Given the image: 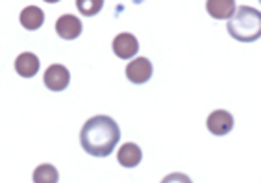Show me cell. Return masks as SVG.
<instances>
[{
	"mask_svg": "<svg viewBox=\"0 0 261 183\" xmlns=\"http://www.w3.org/2000/svg\"><path fill=\"white\" fill-rule=\"evenodd\" d=\"M121 141V128L111 117H91L80 132V144L93 158H108Z\"/></svg>",
	"mask_w": 261,
	"mask_h": 183,
	"instance_id": "cell-1",
	"label": "cell"
},
{
	"mask_svg": "<svg viewBox=\"0 0 261 183\" xmlns=\"http://www.w3.org/2000/svg\"><path fill=\"white\" fill-rule=\"evenodd\" d=\"M228 34L241 43H252L261 37V13L256 8L241 6L228 20Z\"/></svg>",
	"mask_w": 261,
	"mask_h": 183,
	"instance_id": "cell-2",
	"label": "cell"
},
{
	"mask_svg": "<svg viewBox=\"0 0 261 183\" xmlns=\"http://www.w3.org/2000/svg\"><path fill=\"white\" fill-rule=\"evenodd\" d=\"M43 80H45L46 89L54 91V93H61V91H65L67 87H69L70 72H69L67 67H63V65L54 63L45 70Z\"/></svg>",
	"mask_w": 261,
	"mask_h": 183,
	"instance_id": "cell-3",
	"label": "cell"
},
{
	"mask_svg": "<svg viewBox=\"0 0 261 183\" xmlns=\"http://www.w3.org/2000/svg\"><path fill=\"white\" fill-rule=\"evenodd\" d=\"M152 61L146 58H136L130 63L126 65V78L130 80L132 84L141 85L146 84L152 78Z\"/></svg>",
	"mask_w": 261,
	"mask_h": 183,
	"instance_id": "cell-4",
	"label": "cell"
},
{
	"mask_svg": "<svg viewBox=\"0 0 261 183\" xmlns=\"http://www.w3.org/2000/svg\"><path fill=\"white\" fill-rule=\"evenodd\" d=\"M113 54L121 60H130L139 52V41L134 34H128V32H122L113 39Z\"/></svg>",
	"mask_w": 261,
	"mask_h": 183,
	"instance_id": "cell-5",
	"label": "cell"
},
{
	"mask_svg": "<svg viewBox=\"0 0 261 183\" xmlns=\"http://www.w3.org/2000/svg\"><path fill=\"white\" fill-rule=\"evenodd\" d=\"M206 126L211 134L215 137H224L233 129V117L228 111H222V109H217L207 117Z\"/></svg>",
	"mask_w": 261,
	"mask_h": 183,
	"instance_id": "cell-6",
	"label": "cell"
},
{
	"mask_svg": "<svg viewBox=\"0 0 261 183\" xmlns=\"http://www.w3.org/2000/svg\"><path fill=\"white\" fill-rule=\"evenodd\" d=\"M84 30V24H82V20L78 19L76 15H61L56 22V34L60 35L61 39L65 41H72V39H78Z\"/></svg>",
	"mask_w": 261,
	"mask_h": 183,
	"instance_id": "cell-7",
	"label": "cell"
},
{
	"mask_svg": "<svg viewBox=\"0 0 261 183\" xmlns=\"http://www.w3.org/2000/svg\"><path fill=\"white\" fill-rule=\"evenodd\" d=\"M41 69L39 58L32 52H22L15 60V70L20 78H34Z\"/></svg>",
	"mask_w": 261,
	"mask_h": 183,
	"instance_id": "cell-8",
	"label": "cell"
},
{
	"mask_svg": "<svg viewBox=\"0 0 261 183\" xmlns=\"http://www.w3.org/2000/svg\"><path fill=\"white\" fill-rule=\"evenodd\" d=\"M206 10L215 20L231 19L233 13L237 11L236 0H207Z\"/></svg>",
	"mask_w": 261,
	"mask_h": 183,
	"instance_id": "cell-9",
	"label": "cell"
},
{
	"mask_svg": "<svg viewBox=\"0 0 261 183\" xmlns=\"http://www.w3.org/2000/svg\"><path fill=\"white\" fill-rule=\"evenodd\" d=\"M19 20L24 30L35 32L45 24V13H43V10L37 8V6H28V8H24V10L20 11Z\"/></svg>",
	"mask_w": 261,
	"mask_h": 183,
	"instance_id": "cell-10",
	"label": "cell"
},
{
	"mask_svg": "<svg viewBox=\"0 0 261 183\" xmlns=\"http://www.w3.org/2000/svg\"><path fill=\"white\" fill-rule=\"evenodd\" d=\"M117 159H119V163L124 168H134L141 163L143 152H141V148L136 143H126L117 152Z\"/></svg>",
	"mask_w": 261,
	"mask_h": 183,
	"instance_id": "cell-11",
	"label": "cell"
},
{
	"mask_svg": "<svg viewBox=\"0 0 261 183\" xmlns=\"http://www.w3.org/2000/svg\"><path fill=\"white\" fill-rule=\"evenodd\" d=\"M60 174L56 170V167L48 163H43L34 170V181L35 183H58Z\"/></svg>",
	"mask_w": 261,
	"mask_h": 183,
	"instance_id": "cell-12",
	"label": "cell"
},
{
	"mask_svg": "<svg viewBox=\"0 0 261 183\" xmlns=\"http://www.w3.org/2000/svg\"><path fill=\"white\" fill-rule=\"evenodd\" d=\"M104 0H76V8L84 17H93L102 10Z\"/></svg>",
	"mask_w": 261,
	"mask_h": 183,
	"instance_id": "cell-13",
	"label": "cell"
}]
</instances>
